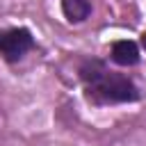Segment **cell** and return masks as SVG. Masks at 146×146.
<instances>
[{"label": "cell", "mask_w": 146, "mask_h": 146, "mask_svg": "<svg viewBox=\"0 0 146 146\" xmlns=\"http://www.w3.org/2000/svg\"><path fill=\"white\" fill-rule=\"evenodd\" d=\"M112 62L119 66H132L139 62V48L135 41H114L112 43Z\"/></svg>", "instance_id": "3957f363"}, {"label": "cell", "mask_w": 146, "mask_h": 146, "mask_svg": "<svg viewBox=\"0 0 146 146\" xmlns=\"http://www.w3.org/2000/svg\"><path fill=\"white\" fill-rule=\"evenodd\" d=\"M141 46H144V48H146V32H144V34H141Z\"/></svg>", "instance_id": "5b68a950"}, {"label": "cell", "mask_w": 146, "mask_h": 146, "mask_svg": "<svg viewBox=\"0 0 146 146\" xmlns=\"http://www.w3.org/2000/svg\"><path fill=\"white\" fill-rule=\"evenodd\" d=\"M80 78L96 103H132L139 98V87L121 73H114L100 59H87L80 66Z\"/></svg>", "instance_id": "6da1fadb"}, {"label": "cell", "mask_w": 146, "mask_h": 146, "mask_svg": "<svg viewBox=\"0 0 146 146\" xmlns=\"http://www.w3.org/2000/svg\"><path fill=\"white\" fill-rule=\"evenodd\" d=\"M62 11L71 23H80L91 14L89 0H62Z\"/></svg>", "instance_id": "277c9868"}, {"label": "cell", "mask_w": 146, "mask_h": 146, "mask_svg": "<svg viewBox=\"0 0 146 146\" xmlns=\"http://www.w3.org/2000/svg\"><path fill=\"white\" fill-rule=\"evenodd\" d=\"M34 48V39L25 27L0 30V55L7 62H18L27 50Z\"/></svg>", "instance_id": "7a4b0ae2"}]
</instances>
